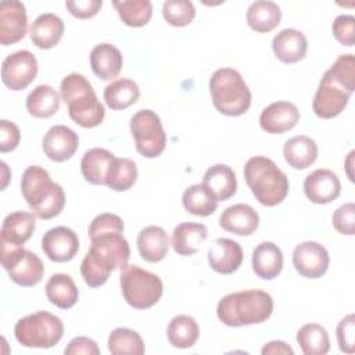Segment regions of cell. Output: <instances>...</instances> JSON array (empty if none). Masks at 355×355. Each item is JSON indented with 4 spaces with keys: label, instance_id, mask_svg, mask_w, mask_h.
Listing matches in <instances>:
<instances>
[{
    "label": "cell",
    "instance_id": "cell-8",
    "mask_svg": "<svg viewBox=\"0 0 355 355\" xmlns=\"http://www.w3.org/2000/svg\"><path fill=\"white\" fill-rule=\"evenodd\" d=\"M17 341L28 348H51L64 336L62 320L47 312L39 311L21 318L14 327Z\"/></svg>",
    "mask_w": 355,
    "mask_h": 355
},
{
    "label": "cell",
    "instance_id": "cell-43",
    "mask_svg": "<svg viewBox=\"0 0 355 355\" xmlns=\"http://www.w3.org/2000/svg\"><path fill=\"white\" fill-rule=\"evenodd\" d=\"M336 337L341 352L354 354L355 351V316L352 313L344 316L336 329Z\"/></svg>",
    "mask_w": 355,
    "mask_h": 355
},
{
    "label": "cell",
    "instance_id": "cell-51",
    "mask_svg": "<svg viewBox=\"0 0 355 355\" xmlns=\"http://www.w3.org/2000/svg\"><path fill=\"white\" fill-rule=\"evenodd\" d=\"M1 168H3V183H1V190L6 189L7 182H8V166L4 161H1Z\"/></svg>",
    "mask_w": 355,
    "mask_h": 355
},
{
    "label": "cell",
    "instance_id": "cell-5",
    "mask_svg": "<svg viewBox=\"0 0 355 355\" xmlns=\"http://www.w3.org/2000/svg\"><path fill=\"white\" fill-rule=\"evenodd\" d=\"M60 96L68 105L69 118L82 128L98 126L104 116V105L97 98L92 83L80 73L67 75L60 86Z\"/></svg>",
    "mask_w": 355,
    "mask_h": 355
},
{
    "label": "cell",
    "instance_id": "cell-46",
    "mask_svg": "<svg viewBox=\"0 0 355 355\" xmlns=\"http://www.w3.org/2000/svg\"><path fill=\"white\" fill-rule=\"evenodd\" d=\"M103 6L101 0H68L65 7L71 15L79 19H87L97 15Z\"/></svg>",
    "mask_w": 355,
    "mask_h": 355
},
{
    "label": "cell",
    "instance_id": "cell-29",
    "mask_svg": "<svg viewBox=\"0 0 355 355\" xmlns=\"http://www.w3.org/2000/svg\"><path fill=\"white\" fill-rule=\"evenodd\" d=\"M202 183L215 194L218 201H226L236 194L237 179L234 171L225 164H216L204 173Z\"/></svg>",
    "mask_w": 355,
    "mask_h": 355
},
{
    "label": "cell",
    "instance_id": "cell-36",
    "mask_svg": "<svg viewBox=\"0 0 355 355\" xmlns=\"http://www.w3.org/2000/svg\"><path fill=\"white\" fill-rule=\"evenodd\" d=\"M166 337L172 347L186 349L197 343L200 337V327L191 316L178 315L169 322Z\"/></svg>",
    "mask_w": 355,
    "mask_h": 355
},
{
    "label": "cell",
    "instance_id": "cell-47",
    "mask_svg": "<svg viewBox=\"0 0 355 355\" xmlns=\"http://www.w3.org/2000/svg\"><path fill=\"white\" fill-rule=\"evenodd\" d=\"M21 140L19 128L7 119L0 121V151L8 153L18 147Z\"/></svg>",
    "mask_w": 355,
    "mask_h": 355
},
{
    "label": "cell",
    "instance_id": "cell-1",
    "mask_svg": "<svg viewBox=\"0 0 355 355\" xmlns=\"http://www.w3.org/2000/svg\"><path fill=\"white\" fill-rule=\"evenodd\" d=\"M90 248L80 263V275L92 287L103 286L112 270L128 265L130 247L123 230H108L90 237Z\"/></svg>",
    "mask_w": 355,
    "mask_h": 355
},
{
    "label": "cell",
    "instance_id": "cell-25",
    "mask_svg": "<svg viewBox=\"0 0 355 355\" xmlns=\"http://www.w3.org/2000/svg\"><path fill=\"white\" fill-rule=\"evenodd\" d=\"M136 243L140 257L150 263L162 261L166 257L171 244L166 232L155 225L143 227L137 234Z\"/></svg>",
    "mask_w": 355,
    "mask_h": 355
},
{
    "label": "cell",
    "instance_id": "cell-13",
    "mask_svg": "<svg viewBox=\"0 0 355 355\" xmlns=\"http://www.w3.org/2000/svg\"><path fill=\"white\" fill-rule=\"evenodd\" d=\"M330 263L327 250L316 241H304L293 251V265L295 270L308 279L322 277Z\"/></svg>",
    "mask_w": 355,
    "mask_h": 355
},
{
    "label": "cell",
    "instance_id": "cell-33",
    "mask_svg": "<svg viewBox=\"0 0 355 355\" xmlns=\"http://www.w3.org/2000/svg\"><path fill=\"white\" fill-rule=\"evenodd\" d=\"M103 96L105 104L111 110L121 111L133 105L139 100L140 89L135 80L128 78H119L104 87Z\"/></svg>",
    "mask_w": 355,
    "mask_h": 355
},
{
    "label": "cell",
    "instance_id": "cell-45",
    "mask_svg": "<svg viewBox=\"0 0 355 355\" xmlns=\"http://www.w3.org/2000/svg\"><path fill=\"white\" fill-rule=\"evenodd\" d=\"M331 31L337 42L343 46L352 47L355 42V18L351 14L338 15L331 25Z\"/></svg>",
    "mask_w": 355,
    "mask_h": 355
},
{
    "label": "cell",
    "instance_id": "cell-42",
    "mask_svg": "<svg viewBox=\"0 0 355 355\" xmlns=\"http://www.w3.org/2000/svg\"><path fill=\"white\" fill-rule=\"evenodd\" d=\"M333 79H336L348 92L355 90V58L354 54L340 55L331 67L326 71Z\"/></svg>",
    "mask_w": 355,
    "mask_h": 355
},
{
    "label": "cell",
    "instance_id": "cell-15",
    "mask_svg": "<svg viewBox=\"0 0 355 355\" xmlns=\"http://www.w3.org/2000/svg\"><path fill=\"white\" fill-rule=\"evenodd\" d=\"M42 250L53 262H69L79 250L78 234L67 226H55L43 234Z\"/></svg>",
    "mask_w": 355,
    "mask_h": 355
},
{
    "label": "cell",
    "instance_id": "cell-24",
    "mask_svg": "<svg viewBox=\"0 0 355 355\" xmlns=\"http://www.w3.org/2000/svg\"><path fill=\"white\" fill-rule=\"evenodd\" d=\"M123 58L114 44L100 43L96 44L90 51V67L93 73L103 79L111 80L116 78L122 69Z\"/></svg>",
    "mask_w": 355,
    "mask_h": 355
},
{
    "label": "cell",
    "instance_id": "cell-26",
    "mask_svg": "<svg viewBox=\"0 0 355 355\" xmlns=\"http://www.w3.org/2000/svg\"><path fill=\"white\" fill-rule=\"evenodd\" d=\"M251 263L258 277L272 280L277 277L283 269V252L275 243L263 241L254 248Z\"/></svg>",
    "mask_w": 355,
    "mask_h": 355
},
{
    "label": "cell",
    "instance_id": "cell-23",
    "mask_svg": "<svg viewBox=\"0 0 355 355\" xmlns=\"http://www.w3.org/2000/svg\"><path fill=\"white\" fill-rule=\"evenodd\" d=\"M64 22L62 19L53 14V12H44L40 14L31 25L29 35L32 43L43 50H49L55 47L62 35H64Z\"/></svg>",
    "mask_w": 355,
    "mask_h": 355
},
{
    "label": "cell",
    "instance_id": "cell-44",
    "mask_svg": "<svg viewBox=\"0 0 355 355\" xmlns=\"http://www.w3.org/2000/svg\"><path fill=\"white\" fill-rule=\"evenodd\" d=\"M334 229L345 236H352L355 233V204L345 202L340 205L331 218Z\"/></svg>",
    "mask_w": 355,
    "mask_h": 355
},
{
    "label": "cell",
    "instance_id": "cell-48",
    "mask_svg": "<svg viewBox=\"0 0 355 355\" xmlns=\"http://www.w3.org/2000/svg\"><path fill=\"white\" fill-rule=\"evenodd\" d=\"M65 355H98L100 348L93 338L89 337H75L72 338L64 349Z\"/></svg>",
    "mask_w": 355,
    "mask_h": 355
},
{
    "label": "cell",
    "instance_id": "cell-31",
    "mask_svg": "<svg viewBox=\"0 0 355 355\" xmlns=\"http://www.w3.org/2000/svg\"><path fill=\"white\" fill-rule=\"evenodd\" d=\"M46 297L57 308L69 309L78 302L79 291L69 275L55 273L46 283Z\"/></svg>",
    "mask_w": 355,
    "mask_h": 355
},
{
    "label": "cell",
    "instance_id": "cell-37",
    "mask_svg": "<svg viewBox=\"0 0 355 355\" xmlns=\"http://www.w3.org/2000/svg\"><path fill=\"white\" fill-rule=\"evenodd\" d=\"M137 180V166L130 158L114 157L111 161L107 175L105 186L114 191H126Z\"/></svg>",
    "mask_w": 355,
    "mask_h": 355
},
{
    "label": "cell",
    "instance_id": "cell-22",
    "mask_svg": "<svg viewBox=\"0 0 355 355\" xmlns=\"http://www.w3.org/2000/svg\"><path fill=\"white\" fill-rule=\"evenodd\" d=\"M275 55L284 64H295L301 61L308 50V40L301 31L287 28L280 31L272 40Z\"/></svg>",
    "mask_w": 355,
    "mask_h": 355
},
{
    "label": "cell",
    "instance_id": "cell-19",
    "mask_svg": "<svg viewBox=\"0 0 355 355\" xmlns=\"http://www.w3.org/2000/svg\"><path fill=\"white\" fill-rule=\"evenodd\" d=\"M300 121V110L290 101H275L265 107L259 115V126L270 135L291 130Z\"/></svg>",
    "mask_w": 355,
    "mask_h": 355
},
{
    "label": "cell",
    "instance_id": "cell-10",
    "mask_svg": "<svg viewBox=\"0 0 355 355\" xmlns=\"http://www.w3.org/2000/svg\"><path fill=\"white\" fill-rule=\"evenodd\" d=\"M0 258L10 279L18 286L32 287L43 279L44 265L42 259L29 250L22 247L1 248Z\"/></svg>",
    "mask_w": 355,
    "mask_h": 355
},
{
    "label": "cell",
    "instance_id": "cell-50",
    "mask_svg": "<svg viewBox=\"0 0 355 355\" xmlns=\"http://www.w3.org/2000/svg\"><path fill=\"white\" fill-rule=\"evenodd\" d=\"M354 154H355V151H351L349 154H348V158H347V161H345V169H347V175H348V178H349V180L351 182H354V175H352V172H351V165H352V157H354Z\"/></svg>",
    "mask_w": 355,
    "mask_h": 355
},
{
    "label": "cell",
    "instance_id": "cell-41",
    "mask_svg": "<svg viewBox=\"0 0 355 355\" xmlns=\"http://www.w3.org/2000/svg\"><path fill=\"white\" fill-rule=\"evenodd\" d=\"M164 19L176 28L187 26L196 17V8L189 0H166L162 4Z\"/></svg>",
    "mask_w": 355,
    "mask_h": 355
},
{
    "label": "cell",
    "instance_id": "cell-32",
    "mask_svg": "<svg viewBox=\"0 0 355 355\" xmlns=\"http://www.w3.org/2000/svg\"><path fill=\"white\" fill-rule=\"evenodd\" d=\"M114 157L111 151L100 147L86 151L80 161V172L85 180L96 186L105 184V175Z\"/></svg>",
    "mask_w": 355,
    "mask_h": 355
},
{
    "label": "cell",
    "instance_id": "cell-6",
    "mask_svg": "<svg viewBox=\"0 0 355 355\" xmlns=\"http://www.w3.org/2000/svg\"><path fill=\"white\" fill-rule=\"evenodd\" d=\"M209 93L214 107L226 116H240L251 105V92L233 68H219L209 79Z\"/></svg>",
    "mask_w": 355,
    "mask_h": 355
},
{
    "label": "cell",
    "instance_id": "cell-11",
    "mask_svg": "<svg viewBox=\"0 0 355 355\" xmlns=\"http://www.w3.org/2000/svg\"><path fill=\"white\" fill-rule=\"evenodd\" d=\"M351 94V92L324 72L316 89L312 110L316 116L322 119H331L344 111Z\"/></svg>",
    "mask_w": 355,
    "mask_h": 355
},
{
    "label": "cell",
    "instance_id": "cell-27",
    "mask_svg": "<svg viewBox=\"0 0 355 355\" xmlns=\"http://www.w3.org/2000/svg\"><path fill=\"white\" fill-rule=\"evenodd\" d=\"M207 236H208V230L205 225L194 223V222H183L173 229L171 244L176 254L189 257L198 251L200 245L207 239Z\"/></svg>",
    "mask_w": 355,
    "mask_h": 355
},
{
    "label": "cell",
    "instance_id": "cell-17",
    "mask_svg": "<svg viewBox=\"0 0 355 355\" xmlns=\"http://www.w3.org/2000/svg\"><path fill=\"white\" fill-rule=\"evenodd\" d=\"M36 229V216L32 212L15 211L8 214L1 225L0 247L17 248L22 247Z\"/></svg>",
    "mask_w": 355,
    "mask_h": 355
},
{
    "label": "cell",
    "instance_id": "cell-21",
    "mask_svg": "<svg viewBox=\"0 0 355 355\" xmlns=\"http://www.w3.org/2000/svg\"><path fill=\"white\" fill-rule=\"evenodd\" d=\"M219 225L223 230L237 236H251L259 226L258 212L248 204H234L227 207L220 218Z\"/></svg>",
    "mask_w": 355,
    "mask_h": 355
},
{
    "label": "cell",
    "instance_id": "cell-2",
    "mask_svg": "<svg viewBox=\"0 0 355 355\" xmlns=\"http://www.w3.org/2000/svg\"><path fill=\"white\" fill-rule=\"evenodd\" d=\"M21 193L32 214L39 219H53L64 209V189L53 182L50 173L42 166L31 165L24 171Z\"/></svg>",
    "mask_w": 355,
    "mask_h": 355
},
{
    "label": "cell",
    "instance_id": "cell-16",
    "mask_svg": "<svg viewBox=\"0 0 355 355\" xmlns=\"http://www.w3.org/2000/svg\"><path fill=\"white\" fill-rule=\"evenodd\" d=\"M79 146L78 135L65 125L51 126L42 140V148L49 159L64 162L73 157Z\"/></svg>",
    "mask_w": 355,
    "mask_h": 355
},
{
    "label": "cell",
    "instance_id": "cell-40",
    "mask_svg": "<svg viewBox=\"0 0 355 355\" xmlns=\"http://www.w3.org/2000/svg\"><path fill=\"white\" fill-rule=\"evenodd\" d=\"M107 345L112 355H143L146 351L140 334L128 327L114 329L108 336Z\"/></svg>",
    "mask_w": 355,
    "mask_h": 355
},
{
    "label": "cell",
    "instance_id": "cell-12",
    "mask_svg": "<svg viewBox=\"0 0 355 355\" xmlns=\"http://www.w3.org/2000/svg\"><path fill=\"white\" fill-rule=\"evenodd\" d=\"M37 60L29 50L8 54L1 64V80L11 90L26 89L37 75Z\"/></svg>",
    "mask_w": 355,
    "mask_h": 355
},
{
    "label": "cell",
    "instance_id": "cell-34",
    "mask_svg": "<svg viewBox=\"0 0 355 355\" xmlns=\"http://www.w3.org/2000/svg\"><path fill=\"white\" fill-rule=\"evenodd\" d=\"M60 108V94L50 85L36 86L26 97V111L39 119L53 116Z\"/></svg>",
    "mask_w": 355,
    "mask_h": 355
},
{
    "label": "cell",
    "instance_id": "cell-49",
    "mask_svg": "<svg viewBox=\"0 0 355 355\" xmlns=\"http://www.w3.org/2000/svg\"><path fill=\"white\" fill-rule=\"evenodd\" d=\"M261 354L262 355H269V354H277V355H293L294 351L293 348L286 344L284 341H280V340H275V341H269L266 343L262 349H261Z\"/></svg>",
    "mask_w": 355,
    "mask_h": 355
},
{
    "label": "cell",
    "instance_id": "cell-4",
    "mask_svg": "<svg viewBox=\"0 0 355 355\" xmlns=\"http://www.w3.org/2000/svg\"><path fill=\"white\" fill-rule=\"evenodd\" d=\"M244 179L254 197L265 207L280 204L288 194V178L268 157H251L244 165Z\"/></svg>",
    "mask_w": 355,
    "mask_h": 355
},
{
    "label": "cell",
    "instance_id": "cell-28",
    "mask_svg": "<svg viewBox=\"0 0 355 355\" xmlns=\"http://www.w3.org/2000/svg\"><path fill=\"white\" fill-rule=\"evenodd\" d=\"M283 155L291 168L306 169L318 158V144L309 136L298 135L284 143Z\"/></svg>",
    "mask_w": 355,
    "mask_h": 355
},
{
    "label": "cell",
    "instance_id": "cell-18",
    "mask_svg": "<svg viewBox=\"0 0 355 355\" xmlns=\"http://www.w3.org/2000/svg\"><path fill=\"white\" fill-rule=\"evenodd\" d=\"M304 193L313 204H329L341 193L338 176L330 169H315L304 180Z\"/></svg>",
    "mask_w": 355,
    "mask_h": 355
},
{
    "label": "cell",
    "instance_id": "cell-39",
    "mask_svg": "<svg viewBox=\"0 0 355 355\" xmlns=\"http://www.w3.org/2000/svg\"><path fill=\"white\" fill-rule=\"evenodd\" d=\"M121 21L132 28H140L150 22L153 15V4L148 0H114Z\"/></svg>",
    "mask_w": 355,
    "mask_h": 355
},
{
    "label": "cell",
    "instance_id": "cell-35",
    "mask_svg": "<svg viewBox=\"0 0 355 355\" xmlns=\"http://www.w3.org/2000/svg\"><path fill=\"white\" fill-rule=\"evenodd\" d=\"M182 202L184 209L196 216H209L218 207L215 194L204 183L189 186L182 196Z\"/></svg>",
    "mask_w": 355,
    "mask_h": 355
},
{
    "label": "cell",
    "instance_id": "cell-30",
    "mask_svg": "<svg viewBox=\"0 0 355 355\" xmlns=\"http://www.w3.org/2000/svg\"><path fill=\"white\" fill-rule=\"evenodd\" d=\"M245 18L252 31L258 33H268L280 24L282 11L275 1L258 0L250 4Z\"/></svg>",
    "mask_w": 355,
    "mask_h": 355
},
{
    "label": "cell",
    "instance_id": "cell-20",
    "mask_svg": "<svg viewBox=\"0 0 355 355\" xmlns=\"http://www.w3.org/2000/svg\"><path fill=\"white\" fill-rule=\"evenodd\" d=\"M241 245L226 237H219L212 241L208 250V263L212 270L220 275H230L236 272L243 263Z\"/></svg>",
    "mask_w": 355,
    "mask_h": 355
},
{
    "label": "cell",
    "instance_id": "cell-14",
    "mask_svg": "<svg viewBox=\"0 0 355 355\" xmlns=\"http://www.w3.org/2000/svg\"><path fill=\"white\" fill-rule=\"evenodd\" d=\"M28 29V15L24 3L3 0L0 3V44L10 46L22 40Z\"/></svg>",
    "mask_w": 355,
    "mask_h": 355
},
{
    "label": "cell",
    "instance_id": "cell-7",
    "mask_svg": "<svg viewBox=\"0 0 355 355\" xmlns=\"http://www.w3.org/2000/svg\"><path fill=\"white\" fill-rule=\"evenodd\" d=\"M125 301L135 309H148L155 305L164 293V284L158 275L137 265H125L119 276Z\"/></svg>",
    "mask_w": 355,
    "mask_h": 355
},
{
    "label": "cell",
    "instance_id": "cell-9",
    "mask_svg": "<svg viewBox=\"0 0 355 355\" xmlns=\"http://www.w3.org/2000/svg\"><path fill=\"white\" fill-rule=\"evenodd\" d=\"M130 133L136 151L144 158H157L166 147V133L161 119L151 110H140L130 118Z\"/></svg>",
    "mask_w": 355,
    "mask_h": 355
},
{
    "label": "cell",
    "instance_id": "cell-38",
    "mask_svg": "<svg viewBox=\"0 0 355 355\" xmlns=\"http://www.w3.org/2000/svg\"><path fill=\"white\" fill-rule=\"evenodd\" d=\"M297 343L305 355H324L330 349L327 330L318 323H306L297 331Z\"/></svg>",
    "mask_w": 355,
    "mask_h": 355
},
{
    "label": "cell",
    "instance_id": "cell-3",
    "mask_svg": "<svg viewBox=\"0 0 355 355\" xmlns=\"http://www.w3.org/2000/svg\"><path fill=\"white\" fill-rule=\"evenodd\" d=\"M273 298L263 290H244L225 295L216 306L218 319L229 327H241L268 320Z\"/></svg>",
    "mask_w": 355,
    "mask_h": 355
}]
</instances>
